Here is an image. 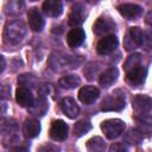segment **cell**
<instances>
[{"instance_id": "29", "label": "cell", "mask_w": 152, "mask_h": 152, "mask_svg": "<svg viewBox=\"0 0 152 152\" xmlns=\"http://www.w3.org/2000/svg\"><path fill=\"white\" fill-rule=\"evenodd\" d=\"M140 62H141V55H139V53H133V55H131V56L127 58V61L125 62L124 68H125L126 71H128V70H131V69H133V68L140 65Z\"/></svg>"}, {"instance_id": "9", "label": "cell", "mask_w": 152, "mask_h": 152, "mask_svg": "<svg viewBox=\"0 0 152 152\" xmlns=\"http://www.w3.org/2000/svg\"><path fill=\"white\" fill-rule=\"evenodd\" d=\"M132 107L138 113H148L152 110V97L147 95H137L132 101Z\"/></svg>"}, {"instance_id": "26", "label": "cell", "mask_w": 152, "mask_h": 152, "mask_svg": "<svg viewBox=\"0 0 152 152\" xmlns=\"http://www.w3.org/2000/svg\"><path fill=\"white\" fill-rule=\"evenodd\" d=\"M91 129V124L86 120H80L74 126V134L75 137H82Z\"/></svg>"}, {"instance_id": "19", "label": "cell", "mask_w": 152, "mask_h": 152, "mask_svg": "<svg viewBox=\"0 0 152 152\" xmlns=\"http://www.w3.org/2000/svg\"><path fill=\"white\" fill-rule=\"evenodd\" d=\"M118 76H119V70L116 68L112 66V68L107 69L104 72L101 74V76H100V84L102 87H109V86H112L116 81Z\"/></svg>"}, {"instance_id": "16", "label": "cell", "mask_w": 152, "mask_h": 152, "mask_svg": "<svg viewBox=\"0 0 152 152\" xmlns=\"http://www.w3.org/2000/svg\"><path fill=\"white\" fill-rule=\"evenodd\" d=\"M15 100L21 107H30L33 103V96L28 88L19 87L15 90Z\"/></svg>"}, {"instance_id": "22", "label": "cell", "mask_w": 152, "mask_h": 152, "mask_svg": "<svg viewBox=\"0 0 152 152\" xmlns=\"http://www.w3.org/2000/svg\"><path fill=\"white\" fill-rule=\"evenodd\" d=\"M59 86L62 88H65V89H72V88H76L77 86H80L81 83V80L78 76L76 75H65L63 76L61 80H59Z\"/></svg>"}, {"instance_id": "15", "label": "cell", "mask_w": 152, "mask_h": 152, "mask_svg": "<svg viewBox=\"0 0 152 152\" xmlns=\"http://www.w3.org/2000/svg\"><path fill=\"white\" fill-rule=\"evenodd\" d=\"M43 12L49 17H58L63 12L61 0H46L43 4Z\"/></svg>"}, {"instance_id": "27", "label": "cell", "mask_w": 152, "mask_h": 152, "mask_svg": "<svg viewBox=\"0 0 152 152\" xmlns=\"http://www.w3.org/2000/svg\"><path fill=\"white\" fill-rule=\"evenodd\" d=\"M137 122L139 124V129L144 133H151L152 132V118L151 116H144L141 114L140 118H137Z\"/></svg>"}, {"instance_id": "6", "label": "cell", "mask_w": 152, "mask_h": 152, "mask_svg": "<svg viewBox=\"0 0 152 152\" xmlns=\"http://www.w3.org/2000/svg\"><path fill=\"white\" fill-rule=\"evenodd\" d=\"M50 137L56 141H62L68 137V125L63 120H55L50 128Z\"/></svg>"}, {"instance_id": "14", "label": "cell", "mask_w": 152, "mask_h": 152, "mask_svg": "<svg viewBox=\"0 0 152 152\" xmlns=\"http://www.w3.org/2000/svg\"><path fill=\"white\" fill-rule=\"evenodd\" d=\"M118 11L122 17L127 19H134L141 14L142 8L135 4H124L118 6Z\"/></svg>"}, {"instance_id": "23", "label": "cell", "mask_w": 152, "mask_h": 152, "mask_svg": "<svg viewBox=\"0 0 152 152\" xmlns=\"http://www.w3.org/2000/svg\"><path fill=\"white\" fill-rule=\"evenodd\" d=\"M87 148L91 152H101L106 150V142L100 137H94L87 141Z\"/></svg>"}, {"instance_id": "31", "label": "cell", "mask_w": 152, "mask_h": 152, "mask_svg": "<svg viewBox=\"0 0 152 152\" xmlns=\"http://www.w3.org/2000/svg\"><path fill=\"white\" fill-rule=\"evenodd\" d=\"M112 152H115V151H126L127 148L122 145V144H120V142H116V144H113L112 146H110V148H109Z\"/></svg>"}, {"instance_id": "21", "label": "cell", "mask_w": 152, "mask_h": 152, "mask_svg": "<svg viewBox=\"0 0 152 152\" xmlns=\"http://www.w3.org/2000/svg\"><path fill=\"white\" fill-rule=\"evenodd\" d=\"M24 8V2L21 0H7L5 5V12L7 14L14 15V14H20Z\"/></svg>"}, {"instance_id": "1", "label": "cell", "mask_w": 152, "mask_h": 152, "mask_svg": "<svg viewBox=\"0 0 152 152\" xmlns=\"http://www.w3.org/2000/svg\"><path fill=\"white\" fill-rule=\"evenodd\" d=\"M26 34V25L24 24L23 20H13L10 21L4 30V40L6 44H11V45H17L19 44L23 38Z\"/></svg>"}, {"instance_id": "28", "label": "cell", "mask_w": 152, "mask_h": 152, "mask_svg": "<svg viewBox=\"0 0 152 152\" xmlns=\"http://www.w3.org/2000/svg\"><path fill=\"white\" fill-rule=\"evenodd\" d=\"M17 129H18V126H17V122L12 119H7V120H2V124H1V132L4 135L6 134H14L17 133Z\"/></svg>"}, {"instance_id": "13", "label": "cell", "mask_w": 152, "mask_h": 152, "mask_svg": "<svg viewBox=\"0 0 152 152\" xmlns=\"http://www.w3.org/2000/svg\"><path fill=\"white\" fill-rule=\"evenodd\" d=\"M30 28L34 32H40L44 27V19L37 8H31L27 13Z\"/></svg>"}, {"instance_id": "20", "label": "cell", "mask_w": 152, "mask_h": 152, "mask_svg": "<svg viewBox=\"0 0 152 152\" xmlns=\"http://www.w3.org/2000/svg\"><path fill=\"white\" fill-rule=\"evenodd\" d=\"M28 109H30V112L33 115H36V116H43L46 113V110H48V103H46V101H45L44 97H39V99H37V101L34 103H32L28 107Z\"/></svg>"}, {"instance_id": "3", "label": "cell", "mask_w": 152, "mask_h": 152, "mask_svg": "<svg viewBox=\"0 0 152 152\" xmlns=\"http://www.w3.org/2000/svg\"><path fill=\"white\" fill-rule=\"evenodd\" d=\"M101 129L108 139H115L125 129V122L120 119H109L101 124Z\"/></svg>"}, {"instance_id": "32", "label": "cell", "mask_w": 152, "mask_h": 152, "mask_svg": "<svg viewBox=\"0 0 152 152\" xmlns=\"http://www.w3.org/2000/svg\"><path fill=\"white\" fill-rule=\"evenodd\" d=\"M146 23H147L148 25H152V11L148 12V14H147V17H146Z\"/></svg>"}, {"instance_id": "10", "label": "cell", "mask_w": 152, "mask_h": 152, "mask_svg": "<svg viewBox=\"0 0 152 152\" xmlns=\"http://www.w3.org/2000/svg\"><path fill=\"white\" fill-rule=\"evenodd\" d=\"M100 95V91L97 88L93 87V86H86V87H82L78 91V99L81 100V102L86 103V104H89V103H93Z\"/></svg>"}, {"instance_id": "11", "label": "cell", "mask_w": 152, "mask_h": 152, "mask_svg": "<svg viewBox=\"0 0 152 152\" xmlns=\"http://www.w3.org/2000/svg\"><path fill=\"white\" fill-rule=\"evenodd\" d=\"M61 108H62V112L69 119H75L80 113V108L72 97H64L61 101Z\"/></svg>"}, {"instance_id": "5", "label": "cell", "mask_w": 152, "mask_h": 152, "mask_svg": "<svg viewBox=\"0 0 152 152\" xmlns=\"http://www.w3.org/2000/svg\"><path fill=\"white\" fill-rule=\"evenodd\" d=\"M142 36H144V31L140 28V27H131L129 31H128V34L126 36L125 38V48L126 50H132V49H135L138 46H141V43H142Z\"/></svg>"}, {"instance_id": "30", "label": "cell", "mask_w": 152, "mask_h": 152, "mask_svg": "<svg viewBox=\"0 0 152 152\" xmlns=\"http://www.w3.org/2000/svg\"><path fill=\"white\" fill-rule=\"evenodd\" d=\"M141 48H144L147 51L152 50V31H144Z\"/></svg>"}, {"instance_id": "25", "label": "cell", "mask_w": 152, "mask_h": 152, "mask_svg": "<svg viewBox=\"0 0 152 152\" xmlns=\"http://www.w3.org/2000/svg\"><path fill=\"white\" fill-rule=\"evenodd\" d=\"M144 134L140 129H129L125 135V141L128 144H140L142 141Z\"/></svg>"}, {"instance_id": "2", "label": "cell", "mask_w": 152, "mask_h": 152, "mask_svg": "<svg viewBox=\"0 0 152 152\" xmlns=\"http://www.w3.org/2000/svg\"><path fill=\"white\" fill-rule=\"evenodd\" d=\"M120 91H115L107 97L101 103V110L103 112H119L125 108V97L122 94H119Z\"/></svg>"}, {"instance_id": "18", "label": "cell", "mask_w": 152, "mask_h": 152, "mask_svg": "<svg viewBox=\"0 0 152 152\" xmlns=\"http://www.w3.org/2000/svg\"><path fill=\"white\" fill-rule=\"evenodd\" d=\"M84 38L86 33L82 28H72L66 36V43L70 48H77L83 43Z\"/></svg>"}, {"instance_id": "4", "label": "cell", "mask_w": 152, "mask_h": 152, "mask_svg": "<svg viewBox=\"0 0 152 152\" xmlns=\"http://www.w3.org/2000/svg\"><path fill=\"white\" fill-rule=\"evenodd\" d=\"M147 69L142 65H138L128 71H126V81L131 87H140L146 78Z\"/></svg>"}, {"instance_id": "35", "label": "cell", "mask_w": 152, "mask_h": 152, "mask_svg": "<svg viewBox=\"0 0 152 152\" xmlns=\"http://www.w3.org/2000/svg\"><path fill=\"white\" fill-rule=\"evenodd\" d=\"M30 1H37V0H30Z\"/></svg>"}, {"instance_id": "7", "label": "cell", "mask_w": 152, "mask_h": 152, "mask_svg": "<svg viewBox=\"0 0 152 152\" xmlns=\"http://www.w3.org/2000/svg\"><path fill=\"white\" fill-rule=\"evenodd\" d=\"M94 32L97 36H104L115 31V23L109 18H99L94 24Z\"/></svg>"}, {"instance_id": "12", "label": "cell", "mask_w": 152, "mask_h": 152, "mask_svg": "<svg viewBox=\"0 0 152 152\" xmlns=\"http://www.w3.org/2000/svg\"><path fill=\"white\" fill-rule=\"evenodd\" d=\"M86 19V11L84 7L81 4H76L74 5V7L71 8V12L69 14V25L71 26H78L81 25Z\"/></svg>"}, {"instance_id": "33", "label": "cell", "mask_w": 152, "mask_h": 152, "mask_svg": "<svg viewBox=\"0 0 152 152\" xmlns=\"http://www.w3.org/2000/svg\"><path fill=\"white\" fill-rule=\"evenodd\" d=\"M1 71H4V69H5V59H4V57L1 56Z\"/></svg>"}, {"instance_id": "34", "label": "cell", "mask_w": 152, "mask_h": 152, "mask_svg": "<svg viewBox=\"0 0 152 152\" xmlns=\"http://www.w3.org/2000/svg\"><path fill=\"white\" fill-rule=\"evenodd\" d=\"M89 4H96V2H99L100 0H87Z\"/></svg>"}, {"instance_id": "24", "label": "cell", "mask_w": 152, "mask_h": 152, "mask_svg": "<svg viewBox=\"0 0 152 152\" xmlns=\"http://www.w3.org/2000/svg\"><path fill=\"white\" fill-rule=\"evenodd\" d=\"M18 83L20 87H25V88H34L37 86V78L32 75V74H24L20 75L18 77Z\"/></svg>"}, {"instance_id": "17", "label": "cell", "mask_w": 152, "mask_h": 152, "mask_svg": "<svg viewBox=\"0 0 152 152\" xmlns=\"http://www.w3.org/2000/svg\"><path fill=\"white\" fill-rule=\"evenodd\" d=\"M40 132V124L36 119H26L24 122V135L27 139L36 138Z\"/></svg>"}, {"instance_id": "8", "label": "cell", "mask_w": 152, "mask_h": 152, "mask_svg": "<svg viewBox=\"0 0 152 152\" xmlns=\"http://www.w3.org/2000/svg\"><path fill=\"white\" fill-rule=\"evenodd\" d=\"M116 46H118V38L113 34H109V36H106L104 38H102L97 43L96 50L100 55H108V53L113 52Z\"/></svg>"}]
</instances>
